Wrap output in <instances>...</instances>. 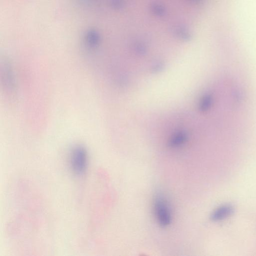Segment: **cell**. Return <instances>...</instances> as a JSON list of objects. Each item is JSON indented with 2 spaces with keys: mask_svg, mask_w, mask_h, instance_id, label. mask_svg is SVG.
Returning <instances> with one entry per match:
<instances>
[{
  "mask_svg": "<svg viewBox=\"0 0 256 256\" xmlns=\"http://www.w3.org/2000/svg\"><path fill=\"white\" fill-rule=\"evenodd\" d=\"M234 208L231 204H224L215 209L210 216L213 222H220L225 220L234 213Z\"/></svg>",
  "mask_w": 256,
  "mask_h": 256,
  "instance_id": "3",
  "label": "cell"
},
{
  "mask_svg": "<svg viewBox=\"0 0 256 256\" xmlns=\"http://www.w3.org/2000/svg\"><path fill=\"white\" fill-rule=\"evenodd\" d=\"M153 209L156 220L162 227L169 226L172 221V212L167 199L161 194L154 198Z\"/></svg>",
  "mask_w": 256,
  "mask_h": 256,
  "instance_id": "2",
  "label": "cell"
},
{
  "mask_svg": "<svg viewBox=\"0 0 256 256\" xmlns=\"http://www.w3.org/2000/svg\"><path fill=\"white\" fill-rule=\"evenodd\" d=\"M10 64H5L4 68V79L5 83H7V86L11 90H14L15 89V82L13 71Z\"/></svg>",
  "mask_w": 256,
  "mask_h": 256,
  "instance_id": "4",
  "label": "cell"
},
{
  "mask_svg": "<svg viewBox=\"0 0 256 256\" xmlns=\"http://www.w3.org/2000/svg\"><path fill=\"white\" fill-rule=\"evenodd\" d=\"M211 103V98L207 96L204 98L202 103H201V108L202 110H206L209 107Z\"/></svg>",
  "mask_w": 256,
  "mask_h": 256,
  "instance_id": "6",
  "label": "cell"
},
{
  "mask_svg": "<svg viewBox=\"0 0 256 256\" xmlns=\"http://www.w3.org/2000/svg\"><path fill=\"white\" fill-rule=\"evenodd\" d=\"M187 139V136L183 133H179L171 139L169 145L171 147H177L183 144Z\"/></svg>",
  "mask_w": 256,
  "mask_h": 256,
  "instance_id": "5",
  "label": "cell"
},
{
  "mask_svg": "<svg viewBox=\"0 0 256 256\" xmlns=\"http://www.w3.org/2000/svg\"><path fill=\"white\" fill-rule=\"evenodd\" d=\"M88 162L87 149L84 146L77 145L71 151L69 157L70 168L74 175L81 177L86 173Z\"/></svg>",
  "mask_w": 256,
  "mask_h": 256,
  "instance_id": "1",
  "label": "cell"
}]
</instances>
